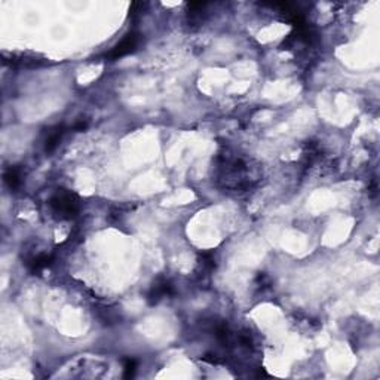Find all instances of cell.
Here are the masks:
<instances>
[{"label":"cell","mask_w":380,"mask_h":380,"mask_svg":"<svg viewBox=\"0 0 380 380\" xmlns=\"http://www.w3.org/2000/svg\"><path fill=\"white\" fill-rule=\"evenodd\" d=\"M51 207L60 217L71 219L79 213V199L73 193L60 192L51 199Z\"/></svg>","instance_id":"obj_1"},{"label":"cell","mask_w":380,"mask_h":380,"mask_svg":"<svg viewBox=\"0 0 380 380\" xmlns=\"http://www.w3.org/2000/svg\"><path fill=\"white\" fill-rule=\"evenodd\" d=\"M140 40H141L140 33H128L127 36L112 49L109 57L112 60H118V58H122L125 55H129L131 52H134L137 49Z\"/></svg>","instance_id":"obj_2"},{"label":"cell","mask_w":380,"mask_h":380,"mask_svg":"<svg viewBox=\"0 0 380 380\" xmlns=\"http://www.w3.org/2000/svg\"><path fill=\"white\" fill-rule=\"evenodd\" d=\"M174 293H175L174 287H172V284L168 279L159 278L158 281L152 285V288H150V291L147 294V300H149L150 305H156L159 300H162L163 297L172 296Z\"/></svg>","instance_id":"obj_3"},{"label":"cell","mask_w":380,"mask_h":380,"mask_svg":"<svg viewBox=\"0 0 380 380\" xmlns=\"http://www.w3.org/2000/svg\"><path fill=\"white\" fill-rule=\"evenodd\" d=\"M52 263V257L48 254H37L36 257H33L32 260L27 263L29 269L32 273H37L40 270H43L45 267H48Z\"/></svg>","instance_id":"obj_4"},{"label":"cell","mask_w":380,"mask_h":380,"mask_svg":"<svg viewBox=\"0 0 380 380\" xmlns=\"http://www.w3.org/2000/svg\"><path fill=\"white\" fill-rule=\"evenodd\" d=\"M63 134V127H57L54 131H51V132L48 134V138H46V143H45V150H46V152L55 150V147H57V146L60 144V141H61Z\"/></svg>","instance_id":"obj_5"},{"label":"cell","mask_w":380,"mask_h":380,"mask_svg":"<svg viewBox=\"0 0 380 380\" xmlns=\"http://www.w3.org/2000/svg\"><path fill=\"white\" fill-rule=\"evenodd\" d=\"M5 181L11 189H17L21 184V171L18 168H9L5 172Z\"/></svg>","instance_id":"obj_6"},{"label":"cell","mask_w":380,"mask_h":380,"mask_svg":"<svg viewBox=\"0 0 380 380\" xmlns=\"http://www.w3.org/2000/svg\"><path fill=\"white\" fill-rule=\"evenodd\" d=\"M135 370H137V361L134 359V358H128L125 359V377L129 379V377H132L134 376V373H135Z\"/></svg>","instance_id":"obj_7"},{"label":"cell","mask_w":380,"mask_h":380,"mask_svg":"<svg viewBox=\"0 0 380 380\" xmlns=\"http://www.w3.org/2000/svg\"><path fill=\"white\" fill-rule=\"evenodd\" d=\"M86 128V124L85 122H79L77 125H74V129H79V131H83Z\"/></svg>","instance_id":"obj_8"}]
</instances>
